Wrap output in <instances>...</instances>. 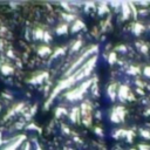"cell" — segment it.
<instances>
[{"label":"cell","mask_w":150,"mask_h":150,"mask_svg":"<svg viewBox=\"0 0 150 150\" xmlns=\"http://www.w3.org/2000/svg\"><path fill=\"white\" fill-rule=\"evenodd\" d=\"M96 60H97V58H96V57H93L91 59H89V60H88V62H87L86 65H83V66L81 67V69L76 70L74 74H72L70 76H68L66 80H62L61 82H59V84L54 88V90H53V93H52L51 97H49V98H48V101L46 102V108H47L49 105H51V102L54 100V97H55V96H57L61 90H63L65 88L70 87L72 84H75V82H76V81H79V80L83 79L84 76H88V75L90 74V72H91V69H93V67H94V65H95Z\"/></svg>","instance_id":"6da1fadb"},{"label":"cell","mask_w":150,"mask_h":150,"mask_svg":"<svg viewBox=\"0 0 150 150\" xmlns=\"http://www.w3.org/2000/svg\"><path fill=\"white\" fill-rule=\"evenodd\" d=\"M93 81L91 80H88V81H86L84 83H82L80 87H77V88H75L74 90H72V91H69L66 96H67V98L68 100H72V101H74V100H79V98H81L82 96H83V94H84V91L88 89V87L90 86V83H91Z\"/></svg>","instance_id":"7a4b0ae2"},{"label":"cell","mask_w":150,"mask_h":150,"mask_svg":"<svg viewBox=\"0 0 150 150\" xmlns=\"http://www.w3.org/2000/svg\"><path fill=\"white\" fill-rule=\"evenodd\" d=\"M96 52H97V46H91L90 48H88L87 51H86V52H84V53H83V54H82V55H81V57H80V58H79V59H77V60L72 65V67H70V68H69V70L67 72V76H70V74H72V73H73V72H74V70L80 66V65H82V62H83V61H84V60H86L90 54L96 53Z\"/></svg>","instance_id":"3957f363"},{"label":"cell","mask_w":150,"mask_h":150,"mask_svg":"<svg viewBox=\"0 0 150 150\" xmlns=\"http://www.w3.org/2000/svg\"><path fill=\"white\" fill-rule=\"evenodd\" d=\"M82 116H83V123L86 126H89L91 122V107L89 102H84L82 105Z\"/></svg>","instance_id":"277c9868"},{"label":"cell","mask_w":150,"mask_h":150,"mask_svg":"<svg viewBox=\"0 0 150 150\" xmlns=\"http://www.w3.org/2000/svg\"><path fill=\"white\" fill-rule=\"evenodd\" d=\"M24 140H25V136L24 135H20L15 140H13L11 143H8L3 150H18V148L21 145V143H22Z\"/></svg>","instance_id":"5b68a950"},{"label":"cell","mask_w":150,"mask_h":150,"mask_svg":"<svg viewBox=\"0 0 150 150\" xmlns=\"http://www.w3.org/2000/svg\"><path fill=\"white\" fill-rule=\"evenodd\" d=\"M123 117H124L123 109H122V108H116L115 112H114L113 115H112V121L115 122V123H119L121 120H123Z\"/></svg>","instance_id":"8992f818"},{"label":"cell","mask_w":150,"mask_h":150,"mask_svg":"<svg viewBox=\"0 0 150 150\" xmlns=\"http://www.w3.org/2000/svg\"><path fill=\"white\" fill-rule=\"evenodd\" d=\"M128 94H129V90H128V87L126 86H122L120 88V98L121 100H124L128 97Z\"/></svg>","instance_id":"52a82bcc"},{"label":"cell","mask_w":150,"mask_h":150,"mask_svg":"<svg viewBox=\"0 0 150 150\" xmlns=\"http://www.w3.org/2000/svg\"><path fill=\"white\" fill-rule=\"evenodd\" d=\"M46 76H47V74H46V73H42V74H40L39 76H35L34 79H32L31 82H33V83H40Z\"/></svg>","instance_id":"ba28073f"},{"label":"cell","mask_w":150,"mask_h":150,"mask_svg":"<svg viewBox=\"0 0 150 150\" xmlns=\"http://www.w3.org/2000/svg\"><path fill=\"white\" fill-rule=\"evenodd\" d=\"M81 28H83V24H82L80 20H76V21H75V24L73 25L72 31H73V32H77V31H80Z\"/></svg>","instance_id":"9c48e42d"},{"label":"cell","mask_w":150,"mask_h":150,"mask_svg":"<svg viewBox=\"0 0 150 150\" xmlns=\"http://www.w3.org/2000/svg\"><path fill=\"white\" fill-rule=\"evenodd\" d=\"M1 72H3L5 75H7V74H11V73L13 72V68H11L8 65H4V66L1 67Z\"/></svg>","instance_id":"30bf717a"},{"label":"cell","mask_w":150,"mask_h":150,"mask_svg":"<svg viewBox=\"0 0 150 150\" xmlns=\"http://www.w3.org/2000/svg\"><path fill=\"white\" fill-rule=\"evenodd\" d=\"M51 53V49H49L48 47H41L39 49V54L40 55H46V54H49Z\"/></svg>","instance_id":"8fae6325"},{"label":"cell","mask_w":150,"mask_h":150,"mask_svg":"<svg viewBox=\"0 0 150 150\" xmlns=\"http://www.w3.org/2000/svg\"><path fill=\"white\" fill-rule=\"evenodd\" d=\"M129 14H130V11L128 8V5L127 4H123V19L126 20L129 17Z\"/></svg>","instance_id":"7c38bea8"},{"label":"cell","mask_w":150,"mask_h":150,"mask_svg":"<svg viewBox=\"0 0 150 150\" xmlns=\"http://www.w3.org/2000/svg\"><path fill=\"white\" fill-rule=\"evenodd\" d=\"M77 114H79V109L77 108H74L73 112H72V114H70V119H72L73 122H75L77 120Z\"/></svg>","instance_id":"4fadbf2b"},{"label":"cell","mask_w":150,"mask_h":150,"mask_svg":"<svg viewBox=\"0 0 150 150\" xmlns=\"http://www.w3.org/2000/svg\"><path fill=\"white\" fill-rule=\"evenodd\" d=\"M67 32V25H61L58 29H57V33L58 34H63V33H66Z\"/></svg>","instance_id":"5bb4252c"},{"label":"cell","mask_w":150,"mask_h":150,"mask_svg":"<svg viewBox=\"0 0 150 150\" xmlns=\"http://www.w3.org/2000/svg\"><path fill=\"white\" fill-rule=\"evenodd\" d=\"M142 31H143V26L140 25V24H136V25H135V33H136V34H140Z\"/></svg>","instance_id":"9a60e30c"},{"label":"cell","mask_w":150,"mask_h":150,"mask_svg":"<svg viewBox=\"0 0 150 150\" xmlns=\"http://www.w3.org/2000/svg\"><path fill=\"white\" fill-rule=\"evenodd\" d=\"M108 93H109V96H110L112 98H114V97H115V90H114V87H113V86H110V87H109Z\"/></svg>","instance_id":"2e32d148"},{"label":"cell","mask_w":150,"mask_h":150,"mask_svg":"<svg viewBox=\"0 0 150 150\" xmlns=\"http://www.w3.org/2000/svg\"><path fill=\"white\" fill-rule=\"evenodd\" d=\"M35 36H36V39H42V36H43V32H42L41 29H38V31L35 32Z\"/></svg>","instance_id":"e0dca14e"},{"label":"cell","mask_w":150,"mask_h":150,"mask_svg":"<svg viewBox=\"0 0 150 150\" xmlns=\"http://www.w3.org/2000/svg\"><path fill=\"white\" fill-rule=\"evenodd\" d=\"M116 61V54L115 53H112L110 55H109V62L110 63H114Z\"/></svg>","instance_id":"ac0fdd59"},{"label":"cell","mask_w":150,"mask_h":150,"mask_svg":"<svg viewBox=\"0 0 150 150\" xmlns=\"http://www.w3.org/2000/svg\"><path fill=\"white\" fill-rule=\"evenodd\" d=\"M81 45H82V42H81L80 40H79V41H76V43H75V45H74V47H73V51H77Z\"/></svg>","instance_id":"d6986e66"},{"label":"cell","mask_w":150,"mask_h":150,"mask_svg":"<svg viewBox=\"0 0 150 150\" xmlns=\"http://www.w3.org/2000/svg\"><path fill=\"white\" fill-rule=\"evenodd\" d=\"M141 134H142L144 137H147V138H150V133H148L147 130H142V131H141Z\"/></svg>","instance_id":"ffe728a7"},{"label":"cell","mask_w":150,"mask_h":150,"mask_svg":"<svg viewBox=\"0 0 150 150\" xmlns=\"http://www.w3.org/2000/svg\"><path fill=\"white\" fill-rule=\"evenodd\" d=\"M144 75H147L148 77H150V67H145L144 68Z\"/></svg>","instance_id":"44dd1931"},{"label":"cell","mask_w":150,"mask_h":150,"mask_svg":"<svg viewBox=\"0 0 150 150\" xmlns=\"http://www.w3.org/2000/svg\"><path fill=\"white\" fill-rule=\"evenodd\" d=\"M140 150H150V149H149L148 145H143L142 144V145H140Z\"/></svg>","instance_id":"7402d4cb"},{"label":"cell","mask_w":150,"mask_h":150,"mask_svg":"<svg viewBox=\"0 0 150 150\" xmlns=\"http://www.w3.org/2000/svg\"><path fill=\"white\" fill-rule=\"evenodd\" d=\"M140 49H142V52H144V53H147V51H148V49H147V46H144V45H142V46L140 47Z\"/></svg>","instance_id":"603a6c76"},{"label":"cell","mask_w":150,"mask_h":150,"mask_svg":"<svg viewBox=\"0 0 150 150\" xmlns=\"http://www.w3.org/2000/svg\"><path fill=\"white\" fill-rule=\"evenodd\" d=\"M62 113H66V110H65V109H58V115H60V114H62Z\"/></svg>","instance_id":"cb8c5ba5"},{"label":"cell","mask_w":150,"mask_h":150,"mask_svg":"<svg viewBox=\"0 0 150 150\" xmlns=\"http://www.w3.org/2000/svg\"><path fill=\"white\" fill-rule=\"evenodd\" d=\"M149 113H150V112H149Z\"/></svg>","instance_id":"d4e9b609"}]
</instances>
